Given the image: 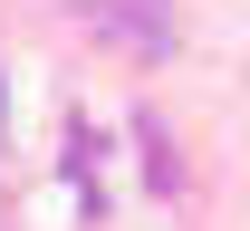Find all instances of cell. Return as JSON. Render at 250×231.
Instances as JSON below:
<instances>
[{"label":"cell","mask_w":250,"mask_h":231,"mask_svg":"<svg viewBox=\"0 0 250 231\" xmlns=\"http://www.w3.org/2000/svg\"><path fill=\"white\" fill-rule=\"evenodd\" d=\"M96 29L135 58H173V10L164 0H96Z\"/></svg>","instance_id":"1"}]
</instances>
